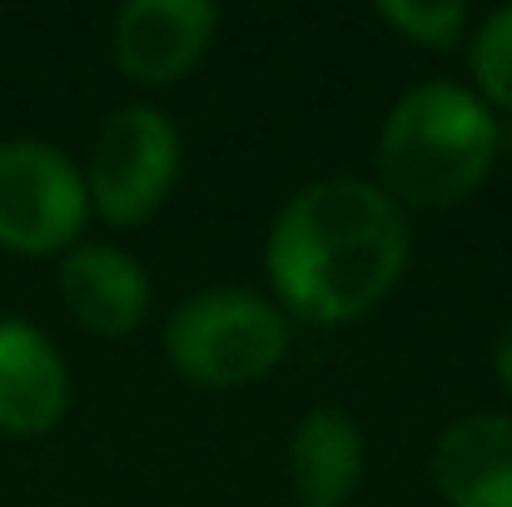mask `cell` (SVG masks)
I'll return each instance as SVG.
<instances>
[{
	"label": "cell",
	"mask_w": 512,
	"mask_h": 507,
	"mask_svg": "<svg viewBox=\"0 0 512 507\" xmlns=\"http://www.w3.org/2000/svg\"><path fill=\"white\" fill-rule=\"evenodd\" d=\"M408 269V214L378 179H314L284 199L264 274L289 319L339 329L373 314Z\"/></svg>",
	"instance_id": "cell-1"
},
{
	"label": "cell",
	"mask_w": 512,
	"mask_h": 507,
	"mask_svg": "<svg viewBox=\"0 0 512 507\" xmlns=\"http://www.w3.org/2000/svg\"><path fill=\"white\" fill-rule=\"evenodd\" d=\"M498 150L503 125L478 90L458 80H423L388 110L373 165L398 204L453 209L493 174Z\"/></svg>",
	"instance_id": "cell-2"
},
{
	"label": "cell",
	"mask_w": 512,
	"mask_h": 507,
	"mask_svg": "<svg viewBox=\"0 0 512 507\" xmlns=\"http://www.w3.org/2000/svg\"><path fill=\"white\" fill-rule=\"evenodd\" d=\"M289 353V314L249 289H204L165 324V358L199 388H249Z\"/></svg>",
	"instance_id": "cell-3"
},
{
	"label": "cell",
	"mask_w": 512,
	"mask_h": 507,
	"mask_svg": "<svg viewBox=\"0 0 512 507\" xmlns=\"http://www.w3.org/2000/svg\"><path fill=\"white\" fill-rule=\"evenodd\" d=\"M179 130L155 105H125L115 110L90 150L85 189L90 214H100L110 229H140L160 214L179 179Z\"/></svg>",
	"instance_id": "cell-4"
},
{
	"label": "cell",
	"mask_w": 512,
	"mask_h": 507,
	"mask_svg": "<svg viewBox=\"0 0 512 507\" xmlns=\"http://www.w3.org/2000/svg\"><path fill=\"white\" fill-rule=\"evenodd\" d=\"M90 219V189L75 160L45 140H0V249L65 254Z\"/></svg>",
	"instance_id": "cell-5"
},
{
	"label": "cell",
	"mask_w": 512,
	"mask_h": 507,
	"mask_svg": "<svg viewBox=\"0 0 512 507\" xmlns=\"http://www.w3.org/2000/svg\"><path fill=\"white\" fill-rule=\"evenodd\" d=\"M214 25L209 0H130L110 20V55L130 85H174L204 60Z\"/></svg>",
	"instance_id": "cell-6"
},
{
	"label": "cell",
	"mask_w": 512,
	"mask_h": 507,
	"mask_svg": "<svg viewBox=\"0 0 512 507\" xmlns=\"http://www.w3.org/2000/svg\"><path fill=\"white\" fill-rule=\"evenodd\" d=\"M60 299L80 329L100 338H125L150 319V274L135 254L115 244H75L55 269Z\"/></svg>",
	"instance_id": "cell-7"
},
{
	"label": "cell",
	"mask_w": 512,
	"mask_h": 507,
	"mask_svg": "<svg viewBox=\"0 0 512 507\" xmlns=\"http://www.w3.org/2000/svg\"><path fill=\"white\" fill-rule=\"evenodd\" d=\"M428 473L448 507H512V413H468L448 423Z\"/></svg>",
	"instance_id": "cell-8"
},
{
	"label": "cell",
	"mask_w": 512,
	"mask_h": 507,
	"mask_svg": "<svg viewBox=\"0 0 512 507\" xmlns=\"http://www.w3.org/2000/svg\"><path fill=\"white\" fill-rule=\"evenodd\" d=\"M70 408L65 358L35 324L0 319V433L40 438Z\"/></svg>",
	"instance_id": "cell-9"
},
{
	"label": "cell",
	"mask_w": 512,
	"mask_h": 507,
	"mask_svg": "<svg viewBox=\"0 0 512 507\" xmlns=\"http://www.w3.org/2000/svg\"><path fill=\"white\" fill-rule=\"evenodd\" d=\"M289 478L299 507H343L363 478V428L339 408H314L289 438Z\"/></svg>",
	"instance_id": "cell-10"
},
{
	"label": "cell",
	"mask_w": 512,
	"mask_h": 507,
	"mask_svg": "<svg viewBox=\"0 0 512 507\" xmlns=\"http://www.w3.org/2000/svg\"><path fill=\"white\" fill-rule=\"evenodd\" d=\"M468 70L493 115H512V5L493 10L468 40Z\"/></svg>",
	"instance_id": "cell-11"
},
{
	"label": "cell",
	"mask_w": 512,
	"mask_h": 507,
	"mask_svg": "<svg viewBox=\"0 0 512 507\" xmlns=\"http://www.w3.org/2000/svg\"><path fill=\"white\" fill-rule=\"evenodd\" d=\"M373 15L388 30H398L403 40L433 45V50H453L468 30V5H458V0H443V5L438 0H378Z\"/></svg>",
	"instance_id": "cell-12"
},
{
	"label": "cell",
	"mask_w": 512,
	"mask_h": 507,
	"mask_svg": "<svg viewBox=\"0 0 512 507\" xmlns=\"http://www.w3.org/2000/svg\"><path fill=\"white\" fill-rule=\"evenodd\" d=\"M493 378L512 393V324L498 334V343H493Z\"/></svg>",
	"instance_id": "cell-13"
}]
</instances>
